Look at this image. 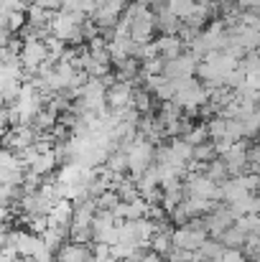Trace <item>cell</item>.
<instances>
[{"mask_svg":"<svg viewBox=\"0 0 260 262\" xmlns=\"http://www.w3.org/2000/svg\"><path fill=\"white\" fill-rule=\"evenodd\" d=\"M156 150H158V145L146 140L141 133H138L135 143L125 148V153H128V176L133 181H138L146 171H151L156 166Z\"/></svg>","mask_w":260,"mask_h":262,"instance_id":"cell-1","label":"cell"},{"mask_svg":"<svg viewBox=\"0 0 260 262\" xmlns=\"http://www.w3.org/2000/svg\"><path fill=\"white\" fill-rule=\"evenodd\" d=\"M3 245H10L18 257L23 260H33L38 255V250L44 247V239L28 229H5V237H3Z\"/></svg>","mask_w":260,"mask_h":262,"instance_id":"cell-2","label":"cell"},{"mask_svg":"<svg viewBox=\"0 0 260 262\" xmlns=\"http://www.w3.org/2000/svg\"><path fill=\"white\" fill-rule=\"evenodd\" d=\"M21 61L23 69L28 74V79L38 72V67L44 61H49V46L44 38H31V41H21Z\"/></svg>","mask_w":260,"mask_h":262,"instance_id":"cell-3","label":"cell"},{"mask_svg":"<svg viewBox=\"0 0 260 262\" xmlns=\"http://www.w3.org/2000/svg\"><path fill=\"white\" fill-rule=\"evenodd\" d=\"M184 191H186V196L212 199V201L219 204V183H214L207 173H189L184 181Z\"/></svg>","mask_w":260,"mask_h":262,"instance_id":"cell-4","label":"cell"},{"mask_svg":"<svg viewBox=\"0 0 260 262\" xmlns=\"http://www.w3.org/2000/svg\"><path fill=\"white\" fill-rule=\"evenodd\" d=\"M38 135H41V133H38L33 125H21V127H10V130L5 133L3 143H5V150L23 153V150H28V148L36 145Z\"/></svg>","mask_w":260,"mask_h":262,"instance_id":"cell-5","label":"cell"},{"mask_svg":"<svg viewBox=\"0 0 260 262\" xmlns=\"http://www.w3.org/2000/svg\"><path fill=\"white\" fill-rule=\"evenodd\" d=\"M202 64V59L194 51H184L181 56H176L171 61H166L164 74L169 79H186V77H196V67Z\"/></svg>","mask_w":260,"mask_h":262,"instance_id":"cell-6","label":"cell"},{"mask_svg":"<svg viewBox=\"0 0 260 262\" xmlns=\"http://www.w3.org/2000/svg\"><path fill=\"white\" fill-rule=\"evenodd\" d=\"M135 87L138 84H133V82H117V84H112V87L107 89V107L110 110H117V112L130 110L133 107V97H135Z\"/></svg>","mask_w":260,"mask_h":262,"instance_id":"cell-7","label":"cell"},{"mask_svg":"<svg viewBox=\"0 0 260 262\" xmlns=\"http://www.w3.org/2000/svg\"><path fill=\"white\" fill-rule=\"evenodd\" d=\"M74 211H77V204L69 201V199H59L51 211H49V227H56V229H72L74 224Z\"/></svg>","mask_w":260,"mask_h":262,"instance_id":"cell-8","label":"cell"},{"mask_svg":"<svg viewBox=\"0 0 260 262\" xmlns=\"http://www.w3.org/2000/svg\"><path fill=\"white\" fill-rule=\"evenodd\" d=\"M94 255L92 245H79V242H67L59 252H56V262H89Z\"/></svg>","mask_w":260,"mask_h":262,"instance_id":"cell-9","label":"cell"},{"mask_svg":"<svg viewBox=\"0 0 260 262\" xmlns=\"http://www.w3.org/2000/svg\"><path fill=\"white\" fill-rule=\"evenodd\" d=\"M156 43H158V51H161V56H164L166 61H171V59L181 56V54L186 51V43H184L181 36H158Z\"/></svg>","mask_w":260,"mask_h":262,"instance_id":"cell-10","label":"cell"},{"mask_svg":"<svg viewBox=\"0 0 260 262\" xmlns=\"http://www.w3.org/2000/svg\"><path fill=\"white\" fill-rule=\"evenodd\" d=\"M248 232H243L237 224L235 227H230L222 237H219V242L225 245V250H245V245H248Z\"/></svg>","mask_w":260,"mask_h":262,"instance_id":"cell-11","label":"cell"},{"mask_svg":"<svg viewBox=\"0 0 260 262\" xmlns=\"http://www.w3.org/2000/svg\"><path fill=\"white\" fill-rule=\"evenodd\" d=\"M153 94L146 87H135V97H133V110H138L143 117L146 115H153Z\"/></svg>","mask_w":260,"mask_h":262,"instance_id":"cell-12","label":"cell"},{"mask_svg":"<svg viewBox=\"0 0 260 262\" xmlns=\"http://www.w3.org/2000/svg\"><path fill=\"white\" fill-rule=\"evenodd\" d=\"M105 168H107V171H112L115 176H125L128 173V153H125L123 148H117L115 153H110V158H107Z\"/></svg>","mask_w":260,"mask_h":262,"instance_id":"cell-13","label":"cell"},{"mask_svg":"<svg viewBox=\"0 0 260 262\" xmlns=\"http://www.w3.org/2000/svg\"><path fill=\"white\" fill-rule=\"evenodd\" d=\"M184 140L189 143V145H204V143H209L212 138H209V127H207V122H199V125H194L186 135H184Z\"/></svg>","mask_w":260,"mask_h":262,"instance_id":"cell-14","label":"cell"},{"mask_svg":"<svg viewBox=\"0 0 260 262\" xmlns=\"http://www.w3.org/2000/svg\"><path fill=\"white\" fill-rule=\"evenodd\" d=\"M204 173L209 176L214 183H225V181L230 178V171H227V166H225V161H222V158L212 161V163L207 166V171H204Z\"/></svg>","mask_w":260,"mask_h":262,"instance_id":"cell-15","label":"cell"},{"mask_svg":"<svg viewBox=\"0 0 260 262\" xmlns=\"http://www.w3.org/2000/svg\"><path fill=\"white\" fill-rule=\"evenodd\" d=\"M120 204H123V199H120V193H117V191H107V193H102V196L97 199L99 211H115Z\"/></svg>","mask_w":260,"mask_h":262,"instance_id":"cell-16","label":"cell"},{"mask_svg":"<svg viewBox=\"0 0 260 262\" xmlns=\"http://www.w3.org/2000/svg\"><path fill=\"white\" fill-rule=\"evenodd\" d=\"M219 260L222 262H250L248 255H245V250H225Z\"/></svg>","mask_w":260,"mask_h":262,"instance_id":"cell-17","label":"cell"},{"mask_svg":"<svg viewBox=\"0 0 260 262\" xmlns=\"http://www.w3.org/2000/svg\"><path fill=\"white\" fill-rule=\"evenodd\" d=\"M232 3H235L240 10H253V13L260 10V0H232Z\"/></svg>","mask_w":260,"mask_h":262,"instance_id":"cell-18","label":"cell"},{"mask_svg":"<svg viewBox=\"0 0 260 262\" xmlns=\"http://www.w3.org/2000/svg\"><path fill=\"white\" fill-rule=\"evenodd\" d=\"M33 5H41V8H46V10H51V13L62 10V0H33Z\"/></svg>","mask_w":260,"mask_h":262,"instance_id":"cell-19","label":"cell"},{"mask_svg":"<svg viewBox=\"0 0 260 262\" xmlns=\"http://www.w3.org/2000/svg\"><path fill=\"white\" fill-rule=\"evenodd\" d=\"M21 262H36V260H23V257H21Z\"/></svg>","mask_w":260,"mask_h":262,"instance_id":"cell-20","label":"cell"},{"mask_svg":"<svg viewBox=\"0 0 260 262\" xmlns=\"http://www.w3.org/2000/svg\"><path fill=\"white\" fill-rule=\"evenodd\" d=\"M258 196H260V191H258Z\"/></svg>","mask_w":260,"mask_h":262,"instance_id":"cell-21","label":"cell"}]
</instances>
